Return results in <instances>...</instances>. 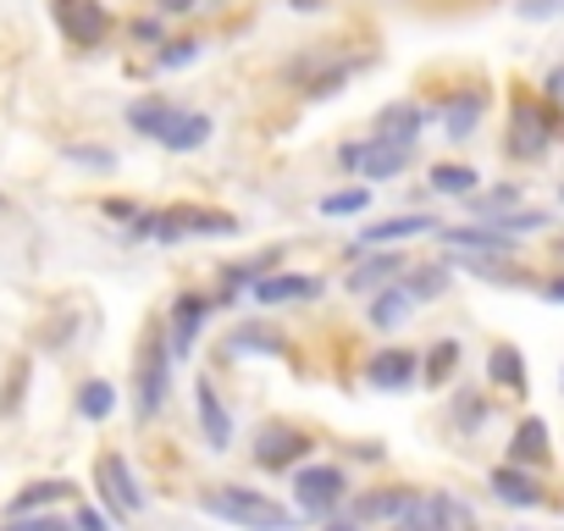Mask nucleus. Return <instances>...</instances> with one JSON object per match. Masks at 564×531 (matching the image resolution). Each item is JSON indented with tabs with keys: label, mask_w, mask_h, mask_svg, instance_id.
Instances as JSON below:
<instances>
[{
	"label": "nucleus",
	"mask_w": 564,
	"mask_h": 531,
	"mask_svg": "<svg viewBox=\"0 0 564 531\" xmlns=\"http://www.w3.org/2000/svg\"><path fill=\"white\" fill-rule=\"evenodd\" d=\"M404 289H410L415 300H437V294L448 289V266H443V260H437V266H410Z\"/></svg>",
	"instance_id": "33"
},
{
	"label": "nucleus",
	"mask_w": 564,
	"mask_h": 531,
	"mask_svg": "<svg viewBox=\"0 0 564 531\" xmlns=\"http://www.w3.org/2000/svg\"><path fill=\"white\" fill-rule=\"evenodd\" d=\"M454 426L459 432H481L487 426V415H492V404H487V393H476V388H465V393H454Z\"/></svg>",
	"instance_id": "32"
},
{
	"label": "nucleus",
	"mask_w": 564,
	"mask_h": 531,
	"mask_svg": "<svg viewBox=\"0 0 564 531\" xmlns=\"http://www.w3.org/2000/svg\"><path fill=\"white\" fill-rule=\"evenodd\" d=\"M553 139H564V117H558L542 95H514L503 150H509L514 161H542V155L553 150Z\"/></svg>",
	"instance_id": "3"
},
{
	"label": "nucleus",
	"mask_w": 564,
	"mask_h": 531,
	"mask_svg": "<svg viewBox=\"0 0 564 531\" xmlns=\"http://www.w3.org/2000/svg\"><path fill=\"white\" fill-rule=\"evenodd\" d=\"M172 122H177V106H172L166 95H144V100L128 106V128L144 133V139H155V144H161V133H166Z\"/></svg>",
	"instance_id": "25"
},
{
	"label": "nucleus",
	"mask_w": 564,
	"mask_h": 531,
	"mask_svg": "<svg viewBox=\"0 0 564 531\" xmlns=\"http://www.w3.org/2000/svg\"><path fill=\"white\" fill-rule=\"evenodd\" d=\"M371 205V188H338L322 199V216H360Z\"/></svg>",
	"instance_id": "38"
},
{
	"label": "nucleus",
	"mask_w": 564,
	"mask_h": 531,
	"mask_svg": "<svg viewBox=\"0 0 564 531\" xmlns=\"http://www.w3.org/2000/svg\"><path fill=\"white\" fill-rule=\"evenodd\" d=\"M322 531H366V525H355V520H327Z\"/></svg>",
	"instance_id": "48"
},
{
	"label": "nucleus",
	"mask_w": 564,
	"mask_h": 531,
	"mask_svg": "<svg viewBox=\"0 0 564 531\" xmlns=\"http://www.w3.org/2000/svg\"><path fill=\"white\" fill-rule=\"evenodd\" d=\"M62 155L73 166H89V172H117V150H100V144H67Z\"/></svg>",
	"instance_id": "37"
},
{
	"label": "nucleus",
	"mask_w": 564,
	"mask_h": 531,
	"mask_svg": "<svg viewBox=\"0 0 564 531\" xmlns=\"http://www.w3.org/2000/svg\"><path fill=\"white\" fill-rule=\"evenodd\" d=\"M404 166H410V144H393V139H377L371 133V150L360 161V177L366 183H393V177H404Z\"/></svg>",
	"instance_id": "22"
},
{
	"label": "nucleus",
	"mask_w": 564,
	"mask_h": 531,
	"mask_svg": "<svg viewBox=\"0 0 564 531\" xmlns=\"http://www.w3.org/2000/svg\"><path fill=\"white\" fill-rule=\"evenodd\" d=\"M487 487H492V498L509 503V509H542V503H547V487H542L525 465H492V470H487Z\"/></svg>",
	"instance_id": "12"
},
{
	"label": "nucleus",
	"mask_w": 564,
	"mask_h": 531,
	"mask_svg": "<svg viewBox=\"0 0 564 531\" xmlns=\"http://www.w3.org/2000/svg\"><path fill=\"white\" fill-rule=\"evenodd\" d=\"M437 238L448 243V249H465V254H514V243L520 238H509V232H498V227H487V221H470V227H437Z\"/></svg>",
	"instance_id": "18"
},
{
	"label": "nucleus",
	"mask_w": 564,
	"mask_h": 531,
	"mask_svg": "<svg viewBox=\"0 0 564 531\" xmlns=\"http://www.w3.org/2000/svg\"><path fill=\"white\" fill-rule=\"evenodd\" d=\"M366 67H371V56H338V62H327L322 73L305 78V95H311V100H333V95H338L355 73H366Z\"/></svg>",
	"instance_id": "26"
},
{
	"label": "nucleus",
	"mask_w": 564,
	"mask_h": 531,
	"mask_svg": "<svg viewBox=\"0 0 564 531\" xmlns=\"http://www.w3.org/2000/svg\"><path fill=\"white\" fill-rule=\"evenodd\" d=\"M366 150H371V139H355V144H344V150H338V166H344V172H360Z\"/></svg>",
	"instance_id": "41"
},
{
	"label": "nucleus",
	"mask_w": 564,
	"mask_h": 531,
	"mask_svg": "<svg viewBox=\"0 0 564 531\" xmlns=\"http://www.w3.org/2000/svg\"><path fill=\"white\" fill-rule=\"evenodd\" d=\"M199 509H205L210 520L238 525V531H294V525H300V509L276 503V498L260 492V487H238V481L205 487V492H199Z\"/></svg>",
	"instance_id": "1"
},
{
	"label": "nucleus",
	"mask_w": 564,
	"mask_h": 531,
	"mask_svg": "<svg viewBox=\"0 0 564 531\" xmlns=\"http://www.w3.org/2000/svg\"><path fill=\"white\" fill-rule=\"evenodd\" d=\"M78 531H106V514L84 503V509H78Z\"/></svg>",
	"instance_id": "45"
},
{
	"label": "nucleus",
	"mask_w": 564,
	"mask_h": 531,
	"mask_svg": "<svg viewBox=\"0 0 564 531\" xmlns=\"http://www.w3.org/2000/svg\"><path fill=\"white\" fill-rule=\"evenodd\" d=\"M254 305L276 311V305H300V300H322V278H300V272H265L249 283Z\"/></svg>",
	"instance_id": "14"
},
{
	"label": "nucleus",
	"mask_w": 564,
	"mask_h": 531,
	"mask_svg": "<svg viewBox=\"0 0 564 531\" xmlns=\"http://www.w3.org/2000/svg\"><path fill=\"white\" fill-rule=\"evenodd\" d=\"M7 531H78V525H67V520H56V514H45V520H23V514H18V525H7Z\"/></svg>",
	"instance_id": "42"
},
{
	"label": "nucleus",
	"mask_w": 564,
	"mask_h": 531,
	"mask_svg": "<svg viewBox=\"0 0 564 531\" xmlns=\"http://www.w3.org/2000/svg\"><path fill=\"white\" fill-rule=\"evenodd\" d=\"M172 399V338L166 327H144V344L133 355V415L155 421Z\"/></svg>",
	"instance_id": "2"
},
{
	"label": "nucleus",
	"mask_w": 564,
	"mask_h": 531,
	"mask_svg": "<svg viewBox=\"0 0 564 531\" xmlns=\"http://www.w3.org/2000/svg\"><path fill=\"white\" fill-rule=\"evenodd\" d=\"M210 133H216V122H210L205 111H177V122L161 133V144H166V150H177V155H188V150H199Z\"/></svg>",
	"instance_id": "27"
},
{
	"label": "nucleus",
	"mask_w": 564,
	"mask_h": 531,
	"mask_svg": "<svg viewBox=\"0 0 564 531\" xmlns=\"http://www.w3.org/2000/svg\"><path fill=\"white\" fill-rule=\"evenodd\" d=\"M459 355H465V349H459V338H443V344H432V349L421 355V377H426L432 388H443V382L459 371Z\"/></svg>",
	"instance_id": "30"
},
{
	"label": "nucleus",
	"mask_w": 564,
	"mask_h": 531,
	"mask_svg": "<svg viewBox=\"0 0 564 531\" xmlns=\"http://www.w3.org/2000/svg\"><path fill=\"white\" fill-rule=\"evenodd\" d=\"M238 216L232 210H210V205H172L155 210V238L161 243H183V238H232Z\"/></svg>",
	"instance_id": "5"
},
{
	"label": "nucleus",
	"mask_w": 564,
	"mask_h": 531,
	"mask_svg": "<svg viewBox=\"0 0 564 531\" xmlns=\"http://www.w3.org/2000/svg\"><path fill=\"white\" fill-rule=\"evenodd\" d=\"M133 40L155 45V40H161V18H144V23H133Z\"/></svg>",
	"instance_id": "44"
},
{
	"label": "nucleus",
	"mask_w": 564,
	"mask_h": 531,
	"mask_svg": "<svg viewBox=\"0 0 564 531\" xmlns=\"http://www.w3.org/2000/svg\"><path fill=\"white\" fill-rule=\"evenodd\" d=\"M553 254H558V260H564V232H558V238H553Z\"/></svg>",
	"instance_id": "50"
},
{
	"label": "nucleus",
	"mask_w": 564,
	"mask_h": 531,
	"mask_svg": "<svg viewBox=\"0 0 564 531\" xmlns=\"http://www.w3.org/2000/svg\"><path fill=\"white\" fill-rule=\"evenodd\" d=\"M421 128H426V111L415 100H393V106L377 111V139H393V144H410L415 150Z\"/></svg>",
	"instance_id": "20"
},
{
	"label": "nucleus",
	"mask_w": 564,
	"mask_h": 531,
	"mask_svg": "<svg viewBox=\"0 0 564 531\" xmlns=\"http://www.w3.org/2000/svg\"><path fill=\"white\" fill-rule=\"evenodd\" d=\"M111 410H117V388H111L106 377H95V382L78 388V415H84V421H106Z\"/></svg>",
	"instance_id": "31"
},
{
	"label": "nucleus",
	"mask_w": 564,
	"mask_h": 531,
	"mask_svg": "<svg viewBox=\"0 0 564 531\" xmlns=\"http://www.w3.org/2000/svg\"><path fill=\"white\" fill-rule=\"evenodd\" d=\"M558 205H564V183H558Z\"/></svg>",
	"instance_id": "51"
},
{
	"label": "nucleus",
	"mask_w": 564,
	"mask_h": 531,
	"mask_svg": "<svg viewBox=\"0 0 564 531\" xmlns=\"http://www.w3.org/2000/svg\"><path fill=\"white\" fill-rule=\"evenodd\" d=\"M481 188V172L465 166V161H437L432 166V194H448V199H470Z\"/></svg>",
	"instance_id": "28"
},
{
	"label": "nucleus",
	"mask_w": 564,
	"mask_h": 531,
	"mask_svg": "<svg viewBox=\"0 0 564 531\" xmlns=\"http://www.w3.org/2000/svg\"><path fill=\"white\" fill-rule=\"evenodd\" d=\"M227 355L232 360H276V355H289V338L265 322H243L227 333Z\"/></svg>",
	"instance_id": "16"
},
{
	"label": "nucleus",
	"mask_w": 564,
	"mask_h": 531,
	"mask_svg": "<svg viewBox=\"0 0 564 531\" xmlns=\"http://www.w3.org/2000/svg\"><path fill=\"white\" fill-rule=\"evenodd\" d=\"M311 454H316V437L300 432V426H289V421H271V426H260V437H254V465H265V470H294V465H305Z\"/></svg>",
	"instance_id": "7"
},
{
	"label": "nucleus",
	"mask_w": 564,
	"mask_h": 531,
	"mask_svg": "<svg viewBox=\"0 0 564 531\" xmlns=\"http://www.w3.org/2000/svg\"><path fill=\"white\" fill-rule=\"evenodd\" d=\"M289 7H294V12H316V7H322V0H289Z\"/></svg>",
	"instance_id": "49"
},
{
	"label": "nucleus",
	"mask_w": 564,
	"mask_h": 531,
	"mask_svg": "<svg viewBox=\"0 0 564 531\" xmlns=\"http://www.w3.org/2000/svg\"><path fill=\"white\" fill-rule=\"evenodd\" d=\"M155 7H161V18H183V12L199 7V0H155Z\"/></svg>",
	"instance_id": "47"
},
{
	"label": "nucleus",
	"mask_w": 564,
	"mask_h": 531,
	"mask_svg": "<svg viewBox=\"0 0 564 531\" xmlns=\"http://www.w3.org/2000/svg\"><path fill=\"white\" fill-rule=\"evenodd\" d=\"M487 382H492V388H509L514 399L525 393V360H520L514 344H498V349L487 355Z\"/></svg>",
	"instance_id": "29"
},
{
	"label": "nucleus",
	"mask_w": 564,
	"mask_h": 531,
	"mask_svg": "<svg viewBox=\"0 0 564 531\" xmlns=\"http://www.w3.org/2000/svg\"><path fill=\"white\" fill-rule=\"evenodd\" d=\"M194 410H199V432H205V443H210L216 454L232 448V415H227V404L216 399V382H210V377L194 382Z\"/></svg>",
	"instance_id": "19"
},
{
	"label": "nucleus",
	"mask_w": 564,
	"mask_h": 531,
	"mask_svg": "<svg viewBox=\"0 0 564 531\" xmlns=\"http://www.w3.org/2000/svg\"><path fill=\"white\" fill-rule=\"evenodd\" d=\"M536 294H542L547 305H564V272H558V278H547V283H542Z\"/></svg>",
	"instance_id": "46"
},
{
	"label": "nucleus",
	"mask_w": 564,
	"mask_h": 531,
	"mask_svg": "<svg viewBox=\"0 0 564 531\" xmlns=\"http://www.w3.org/2000/svg\"><path fill=\"white\" fill-rule=\"evenodd\" d=\"M542 100L564 117V62H558V67H547V78H542Z\"/></svg>",
	"instance_id": "40"
},
{
	"label": "nucleus",
	"mask_w": 564,
	"mask_h": 531,
	"mask_svg": "<svg viewBox=\"0 0 564 531\" xmlns=\"http://www.w3.org/2000/svg\"><path fill=\"white\" fill-rule=\"evenodd\" d=\"M564 0H520V18H558Z\"/></svg>",
	"instance_id": "43"
},
{
	"label": "nucleus",
	"mask_w": 564,
	"mask_h": 531,
	"mask_svg": "<svg viewBox=\"0 0 564 531\" xmlns=\"http://www.w3.org/2000/svg\"><path fill=\"white\" fill-rule=\"evenodd\" d=\"M487 89H459V95H448L443 100V133L454 139V144H465L476 128H481V117H487Z\"/></svg>",
	"instance_id": "17"
},
{
	"label": "nucleus",
	"mask_w": 564,
	"mask_h": 531,
	"mask_svg": "<svg viewBox=\"0 0 564 531\" xmlns=\"http://www.w3.org/2000/svg\"><path fill=\"white\" fill-rule=\"evenodd\" d=\"M210 322V300L205 294H194V289H183L177 300H172V322H166V338H172V360H188L194 355V344H199V327Z\"/></svg>",
	"instance_id": "9"
},
{
	"label": "nucleus",
	"mask_w": 564,
	"mask_h": 531,
	"mask_svg": "<svg viewBox=\"0 0 564 531\" xmlns=\"http://www.w3.org/2000/svg\"><path fill=\"white\" fill-rule=\"evenodd\" d=\"M194 56H199V40H177V45H166V51L155 56V67H161V73H177V67H188Z\"/></svg>",
	"instance_id": "39"
},
{
	"label": "nucleus",
	"mask_w": 564,
	"mask_h": 531,
	"mask_svg": "<svg viewBox=\"0 0 564 531\" xmlns=\"http://www.w3.org/2000/svg\"><path fill=\"white\" fill-rule=\"evenodd\" d=\"M366 382L377 393H404L410 382H421V349H377L366 360Z\"/></svg>",
	"instance_id": "11"
},
{
	"label": "nucleus",
	"mask_w": 564,
	"mask_h": 531,
	"mask_svg": "<svg viewBox=\"0 0 564 531\" xmlns=\"http://www.w3.org/2000/svg\"><path fill=\"white\" fill-rule=\"evenodd\" d=\"M415 305H421V300H415V294L404 289V278H399V283H388V289H382V294L371 300L366 322H371L377 333H393V327H404V322L415 316Z\"/></svg>",
	"instance_id": "21"
},
{
	"label": "nucleus",
	"mask_w": 564,
	"mask_h": 531,
	"mask_svg": "<svg viewBox=\"0 0 564 531\" xmlns=\"http://www.w3.org/2000/svg\"><path fill=\"white\" fill-rule=\"evenodd\" d=\"M404 272H410L404 254H371V260H360L355 272H349V294H371V289H382V283H399Z\"/></svg>",
	"instance_id": "24"
},
{
	"label": "nucleus",
	"mask_w": 564,
	"mask_h": 531,
	"mask_svg": "<svg viewBox=\"0 0 564 531\" xmlns=\"http://www.w3.org/2000/svg\"><path fill=\"white\" fill-rule=\"evenodd\" d=\"M95 481H100V492H106V503H111V514H117V520H128V514H139V509H144V492H139V481H133V470H128V459H122V454H100Z\"/></svg>",
	"instance_id": "10"
},
{
	"label": "nucleus",
	"mask_w": 564,
	"mask_h": 531,
	"mask_svg": "<svg viewBox=\"0 0 564 531\" xmlns=\"http://www.w3.org/2000/svg\"><path fill=\"white\" fill-rule=\"evenodd\" d=\"M51 18H56L62 40L78 45V51H95L111 34V12L100 7V0H51Z\"/></svg>",
	"instance_id": "6"
},
{
	"label": "nucleus",
	"mask_w": 564,
	"mask_h": 531,
	"mask_svg": "<svg viewBox=\"0 0 564 531\" xmlns=\"http://www.w3.org/2000/svg\"><path fill=\"white\" fill-rule=\"evenodd\" d=\"M294 498H300V520H333L349 503V470L344 465H300Z\"/></svg>",
	"instance_id": "4"
},
{
	"label": "nucleus",
	"mask_w": 564,
	"mask_h": 531,
	"mask_svg": "<svg viewBox=\"0 0 564 531\" xmlns=\"http://www.w3.org/2000/svg\"><path fill=\"white\" fill-rule=\"evenodd\" d=\"M553 459V443H547V421L542 415H525L509 437V465H547Z\"/></svg>",
	"instance_id": "23"
},
{
	"label": "nucleus",
	"mask_w": 564,
	"mask_h": 531,
	"mask_svg": "<svg viewBox=\"0 0 564 531\" xmlns=\"http://www.w3.org/2000/svg\"><path fill=\"white\" fill-rule=\"evenodd\" d=\"M67 492H73L67 481H34L29 492H18V498H12V514H34V509H51V503H62Z\"/></svg>",
	"instance_id": "36"
},
{
	"label": "nucleus",
	"mask_w": 564,
	"mask_h": 531,
	"mask_svg": "<svg viewBox=\"0 0 564 531\" xmlns=\"http://www.w3.org/2000/svg\"><path fill=\"white\" fill-rule=\"evenodd\" d=\"M547 221H553L547 210H536V205H531V210H525V205H514V210H503V216H498V221H487V227H498V232H509V238H525V232H542Z\"/></svg>",
	"instance_id": "35"
},
{
	"label": "nucleus",
	"mask_w": 564,
	"mask_h": 531,
	"mask_svg": "<svg viewBox=\"0 0 564 531\" xmlns=\"http://www.w3.org/2000/svg\"><path fill=\"white\" fill-rule=\"evenodd\" d=\"M415 487H377V492H360L355 503H349V520L355 525H393V531H404V520L415 514Z\"/></svg>",
	"instance_id": "8"
},
{
	"label": "nucleus",
	"mask_w": 564,
	"mask_h": 531,
	"mask_svg": "<svg viewBox=\"0 0 564 531\" xmlns=\"http://www.w3.org/2000/svg\"><path fill=\"white\" fill-rule=\"evenodd\" d=\"M470 205H476L481 221H498L503 210L520 205V183H498V188H487V194H470Z\"/></svg>",
	"instance_id": "34"
},
{
	"label": "nucleus",
	"mask_w": 564,
	"mask_h": 531,
	"mask_svg": "<svg viewBox=\"0 0 564 531\" xmlns=\"http://www.w3.org/2000/svg\"><path fill=\"white\" fill-rule=\"evenodd\" d=\"M426 232H437V216H421V210H410V216H388V221H371V227H360L355 249H388V243L426 238ZM355 249H349V254H355Z\"/></svg>",
	"instance_id": "15"
},
{
	"label": "nucleus",
	"mask_w": 564,
	"mask_h": 531,
	"mask_svg": "<svg viewBox=\"0 0 564 531\" xmlns=\"http://www.w3.org/2000/svg\"><path fill=\"white\" fill-rule=\"evenodd\" d=\"M470 509L448 492H421L415 498V514L404 520V531H470Z\"/></svg>",
	"instance_id": "13"
}]
</instances>
